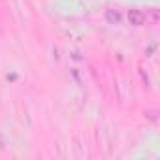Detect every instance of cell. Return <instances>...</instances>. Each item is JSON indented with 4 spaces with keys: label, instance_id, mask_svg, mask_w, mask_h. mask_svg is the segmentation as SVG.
<instances>
[{
    "label": "cell",
    "instance_id": "1",
    "mask_svg": "<svg viewBox=\"0 0 160 160\" xmlns=\"http://www.w3.org/2000/svg\"><path fill=\"white\" fill-rule=\"evenodd\" d=\"M128 23L132 27H141L145 25V13L139 12V10H130L128 12Z\"/></svg>",
    "mask_w": 160,
    "mask_h": 160
},
{
    "label": "cell",
    "instance_id": "2",
    "mask_svg": "<svg viewBox=\"0 0 160 160\" xmlns=\"http://www.w3.org/2000/svg\"><path fill=\"white\" fill-rule=\"evenodd\" d=\"M106 21L109 25H119L121 23V12L119 10H106Z\"/></svg>",
    "mask_w": 160,
    "mask_h": 160
},
{
    "label": "cell",
    "instance_id": "3",
    "mask_svg": "<svg viewBox=\"0 0 160 160\" xmlns=\"http://www.w3.org/2000/svg\"><path fill=\"white\" fill-rule=\"evenodd\" d=\"M154 49H156V43H151V45H149V47L145 49V57H152Z\"/></svg>",
    "mask_w": 160,
    "mask_h": 160
},
{
    "label": "cell",
    "instance_id": "4",
    "mask_svg": "<svg viewBox=\"0 0 160 160\" xmlns=\"http://www.w3.org/2000/svg\"><path fill=\"white\" fill-rule=\"evenodd\" d=\"M6 79H8V81H15L17 75H15V73H8V75H6Z\"/></svg>",
    "mask_w": 160,
    "mask_h": 160
}]
</instances>
